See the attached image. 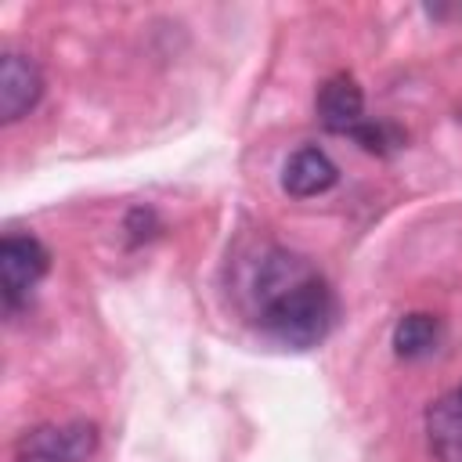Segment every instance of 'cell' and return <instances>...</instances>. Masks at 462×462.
<instances>
[{
  "mask_svg": "<svg viewBox=\"0 0 462 462\" xmlns=\"http://www.w3.org/2000/svg\"><path fill=\"white\" fill-rule=\"evenodd\" d=\"M253 300L263 332L285 346H318L336 318L328 282L296 253L271 249L253 274Z\"/></svg>",
  "mask_w": 462,
  "mask_h": 462,
  "instance_id": "6da1fadb",
  "label": "cell"
},
{
  "mask_svg": "<svg viewBox=\"0 0 462 462\" xmlns=\"http://www.w3.org/2000/svg\"><path fill=\"white\" fill-rule=\"evenodd\" d=\"M94 451H97V426L79 419L36 426L22 433L14 444L18 462H87Z\"/></svg>",
  "mask_w": 462,
  "mask_h": 462,
  "instance_id": "7a4b0ae2",
  "label": "cell"
},
{
  "mask_svg": "<svg viewBox=\"0 0 462 462\" xmlns=\"http://www.w3.org/2000/svg\"><path fill=\"white\" fill-rule=\"evenodd\" d=\"M51 253L36 235H4L0 242V289H4V307L18 310L29 303V292L36 282L47 274Z\"/></svg>",
  "mask_w": 462,
  "mask_h": 462,
  "instance_id": "3957f363",
  "label": "cell"
},
{
  "mask_svg": "<svg viewBox=\"0 0 462 462\" xmlns=\"http://www.w3.org/2000/svg\"><path fill=\"white\" fill-rule=\"evenodd\" d=\"M40 94H43V76H40L36 61L7 51L0 58V119L14 123V119L29 116L36 108Z\"/></svg>",
  "mask_w": 462,
  "mask_h": 462,
  "instance_id": "277c9868",
  "label": "cell"
},
{
  "mask_svg": "<svg viewBox=\"0 0 462 462\" xmlns=\"http://www.w3.org/2000/svg\"><path fill=\"white\" fill-rule=\"evenodd\" d=\"M318 119L325 123V130L332 134H354L365 123V94L357 87L354 76L336 72L321 83L318 90Z\"/></svg>",
  "mask_w": 462,
  "mask_h": 462,
  "instance_id": "5b68a950",
  "label": "cell"
},
{
  "mask_svg": "<svg viewBox=\"0 0 462 462\" xmlns=\"http://www.w3.org/2000/svg\"><path fill=\"white\" fill-rule=\"evenodd\" d=\"M426 440L437 462H462V383L426 408Z\"/></svg>",
  "mask_w": 462,
  "mask_h": 462,
  "instance_id": "8992f818",
  "label": "cell"
},
{
  "mask_svg": "<svg viewBox=\"0 0 462 462\" xmlns=\"http://www.w3.org/2000/svg\"><path fill=\"white\" fill-rule=\"evenodd\" d=\"M336 180H339L336 162H332L321 148H314V144L296 148V152L285 159V166H282V188H285L289 195H296V199L325 195Z\"/></svg>",
  "mask_w": 462,
  "mask_h": 462,
  "instance_id": "52a82bcc",
  "label": "cell"
},
{
  "mask_svg": "<svg viewBox=\"0 0 462 462\" xmlns=\"http://www.w3.org/2000/svg\"><path fill=\"white\" fill-rule=\"evenodd\" d=\"M440 336H444L440 318L415 310V314H404V318L393 325V350H397V357H408V361L430 357V354L440 346Z\"/></svg>",
  "mask_w": 462,
  "mask_h": 462,
  "instance_id": "ba28073f",
  "label": "cell"
},
{
  "mask_svg": "<svg viewBox=\"0 0 462 462\" xmlns=\"http://www.w3.org/2000/svg\"><path fill=\"white\" fill-rule=\"evenodd\" d=\"M350 137H354V141H357L365 152H379V155H383V152H390V148L401 141V137H397L390 126H383V123H372V119H365V123H361V126H357Z\"/></svg>",
  "mask_w": 462,
  "mask_h": 462,
  "instance_id": "9c48e42d",
  "label": "cell"
}]
</instances>
